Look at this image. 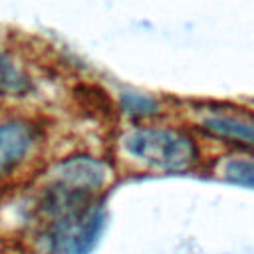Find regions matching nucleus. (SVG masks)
<instances>
[{
	"mask_svg": "<svg viewBox=\"0 0 254 254\" xmlns=\"http://www.w3.org/2000/svg\"><path fill=\"white\" fill-rule=\"evenodd\" d=\"M119 157L137 173L183 175L200 167L202 149L185 129L137 125L121 135Z\"/></svg>",
	"mask_w": 254,
	"mask_h": 254,
	"instance_id": "obj_1",
	"label": "nucleus"
},
{
	"mask_svg": "<svg viewBox=\"0 0 254 254\" xmlns=\"http://www.w3.org/2000/svg\"><path fill=\"white\" fill-rule=\"evenodd\" d=\"M44 141L42 127L26 117L0 121V187L22 179Z\"/></svg>",
	"mask_w": 254,
	"mask_h": 254,
	"instance_id": "obj_2",
	"label": "nucleus"
},
{
	"mask_svg": "<svg viewBox=\"0 0 254 254\" xmlns=\"http://www.w3.org/2000/svg\"><path fill=\"white\" fill-rule=\"evenodd\" d=\"M198 129L216 141L236 147L238 151L254 153V113L214 111L200 119Z\"/></svg>",
	"mask_w": 254,
	"mask_h": 254,
	"instance_id": "obj_3",
	"label": "nucleus"
},
{
	"mask_svg": "<svg viewBox=\"0 0 254 254\" xmlns=\"http://www.w3.org/2000/svg\"><path fill=\"white\" fill-rule=\"evenodd\" d=\"M216 177L230 185L254 189V153H230L218 159L214 167Z\"/></svg>",
	"mask_w": 254,
	"mask_h": 254,
	"instance_id": "obj_4",
	"label": "nucleus"
},
{
	"mask_svg": "<svg viewBox=\"0 0 254 254\" xmlns=\"http://www.w3.org/2000/svg\"><path fill=\"white\" fill-rule=\"evenodd\" d=\"M32 91V77L0 48V97L14 99Z\"/></svg>",
	"mask_w": 254,
	"mask_h": 254,
	"instance_id": "obj_5",
	"label": "nucleus"
},
{
	"mask_svg": "<svg viewBox=\"0 0 254 254\" xmlns=\"http://www.w3.org/2000/svg\"><path fill=\"white\" fill-rule=\"evenodd\" d=\"M121 109H123V113L131 115V117H151L159 111V103H157V99H153L149 95L125 93L121 97Z\"/></svg>",
	"mask_w": 254,
	"mask_h": 254,
	"instance_id": "obj_6",
	"label": "nucleus"
},
{
	"mask_svg": "<svg viewBox=\"0 0 254 254\" xmlns=\"http://www.w3.org/2000/svg\"><path fill=\"white\" fill-rule=\"evenodd\" d=\"M0 254H6V246H4V242H2V238H0Z\"/></svg>",
	"mask_w": 254,
	"mask_h": 254,
	"instance_id": "obj_7",
	"label": "nucleus"
}]
</instances>
